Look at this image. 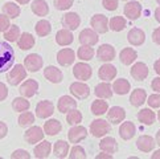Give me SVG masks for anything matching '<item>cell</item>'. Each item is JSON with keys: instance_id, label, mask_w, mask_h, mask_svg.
<instances>
[{"instance_id": "cell-1", "label": "cell", "mask_w": 160, "mask_h": 159, "mask_svg": "<svg viewBox=\"0 0 160 159\" xmlns=\"http://www.w3.org/2000/svg\"><path fill=\"white\" fill-rule=\"evenodd\" d=\"M15 61V52L13 48L8 43L0 40V73L7 72L12 68Z\"/></svg>"}, {"instance_id": "cell-2", "label": "cell", "mask_w": 160, "mask_h": 159, "mask_svg": "<svg viewBox=\"0 0 160 159\" xmlns=\"http://www.w3.org/2000/svg\"><path fill=\"white\" fill-rule=\"evenodd\" d=\"M25 78H27V69H25V66H22L21 64L15 65L7 74L8 84H11L12 86H16V85L21 84L22 80H25Z\"/></svg>"}, {"instance_id": "cell-3", "label": "cell", "mask_w": 160, "mask_h": 159, "mask_svg": "<svg viewBox=\"0 0 160 159\" xmlns=\"http://www.w3.org/2000/svg\"><path fill=\"white\" fill-rule=\"evenodd\" d=\"M110 123H108L106 119H95V121L91 122L90 125V133L94 135L95 138H101L106 135L107 133H110Z\"/></svg>"}, {"instance_id": "cell-4", "label": "cell", "mask_w": 160, "mask_h": 159, "mask_svg": "<svg viewBox=\"0 0 160 159\" xmlns=\"http://www.w3.org/2000/svg\"><path fill=\"white\" fill-rule=\"evenodd\" d=\"M44 65V61L41 59L40 54H36V53H32V54H28L25 60H24V66L25 69H28L29 72L35 73V72H38L40 69L42 68Z\"/></svg>"}, {"instance_id": "cell-5", "label": "cell", "mask_w": 160, "mask_h": 159, "mask_svg": "<svg viewBox=\"0 0 160 159\" xmlns=\"http://www.w3.org/2000/svg\"><path fill=\"white\" fill-rule=\"evenodd\" d=\"M44 131H42V129L41 127H38V126H32L29 127L25 131L24 134V139L27 143H29V145H35L37 143V142H41L44 139Z\"/></svg>"}, {"instance_id": "cell-6", "label": "cell", "mask_w": 160, "mask_h": 159, "mask_svg": "<svg viewBox=\"0 0 160 159\" xmlns=\"http://www.w3.org/2000/svg\"><path fill=\"white\" fill-rule=\"evenodd\" d=\"M90 24L93 27V29L97 33H106L108 29V21L107 18L105 15L98 13V15H94L90 20Z\"/></svg>"}, {"instance_id": "cell-7", "label": "cell", "mask_w": 160, "mask_h": 159, "mask_svg": "<svg viewBox=\"0 0 160 159\" xmlns=\"http://www.w3.org/2000/svg\"><path fill=\"white\" fill-rule=\"evenodd\" d=\"M142 4L139 2H128L124 5V16L128 20H136L142 15Z\"/></svg>"}, {"instance_id": "cell-8", "label": "cell", "mask_w": 160, "mask_h": 159, "mask_svg": "<svg viewBox=\"0 0 160 159\" xmlns=\"http://www.w3.org/2000/svg\"><path fill=\"white\" fill-rule=\"evenodd\" d=\"M91 66L85 64V62H77L76 66L73 68V74L77 80H81V81H88L91 77Z\"/></svg>"}, {"instance_id": "cell-9", "label": "cell", "mask_w": 160, "mask_h": 159, "mask_svg": "<svg viewBox=\"0 0 160 159\" xmlns=\"http://www.w3.org/2000/svg\"><path fill=\"white\" fill-rule=\"evenodd\" d=\"M115 54H117L115 49H114V47L110 44L101 45V47L98 48V50H97V57H98V60L103 61V62L112 61L114 59H115Z\"/></svg>"}, {"instance_id": "cell-10", "label": "cell", "mask_w": 160, "mask_h": 159, "mask_svg": "<svg viewBox=\"0 0 160 159\" xmlns=\"http://www.w3.org/2000/svg\"><path fill=\"white\" fill-rule=\"evenodd\" d=\"M98 33H97L94 29H90V28H86L83 29L81 33H79V43L82 45H89V47H93L98 43Z\"/></svg>"}, {"instance_id": "cell-11", "label": "cell", "mask_w": 160, "mask_h": 159, "mask_svg": "<svg viewBox=\"0 0 160 159\" xmlns=\"http://www.w3.org/2000/svg\"><path fill=\"white\" fill-rule=\"evenodd\" d=\"M70 93L78 100H85L89 97L90 89L88 85L83 82H73L70 85Z\"/></svg>"}, {"instance_id": "cell-12", "label": "cell", "mask_w": 160, "mask_h": 159, "mask_svg": "<svg viewBox=\"0 0 160 159\" xmlns=\"http://www.w3.org/2000/svg\"><path fill=\"white\" fill-rule=\"evenodd\" d=\"M68 137H69V141L72 143H79V142L83 141L88 137V130L83 126H77V125H74V126L69 130V133H68Z\"/></svg>"}, {"instance_id": "cell-13", "label": "cell", "mask_w": 160, "mask_h": 159, "mask_svg": "<svg viewBox=\"0 0 160 159\" xmlns=\"http://www.w3.org/2000/svg\"><path fill=\"white\" fill-rule=\"evenodd\" d=\"M74 60H76V53H74L73 49L65 48L57 53V61L61 66H69L74 62Z\"/></svg>"}, {"instance_id": "cell-14", "label": "cell", "mask_w": 160, "mask_h": 159, "mask_svg": "<svg viewBox=\"0 0 160 159\" xmlns=\"http://www.w3.org/2000/svg\"><path fill=\"white\" fill-rule=\"evenodd\" d=\"M53 111H54V105L48 100L38 102L36 106V115L38 118H42V119L48 118L53 114Z\"/></svg>"}, {"instance_id": "cell-15", "label": "cell", "mask_w": 160, "mask_h": 159, "mask_svg": "<svg viewBox=\"0 0 160 159\" xmlns=\"http://www.w3.org/2000/svg\"><path fill=\"white\" fill-rule=\"evenodd\" d=\"M38 90V84L37 81H35V80H27V81L22 82V85L20 86V94L22 95V97L25 98H29V97H33Z\"/></svg>"}, {"instance_id": "cell-16", "label": "cell", "mask_w": 160, "mask_h": 159, "mask_svg": "<svg viewBox=\"0 0 160 159\" xmlns=\"http://www.w3.org/2000/svg\"><path fill=\"white\" fill-rule=\"evenodd\" d=\"M44 76L49 82H52V84H60L62 80H64V74H62V72L58 69V68H56L53 65H49V66L45 68L44 69Z\"/></svg>"}, {"instance_id": "cell-17", "label": "cell", "mask_w": 160, "mask_h": 159, "mask_svg": "<svg viewBox=\"0 0 160 159\" xmlns=\"http://www.w3.org/2000/svg\"><path fill=\"white\" fill-rule=\"evenodd\" d=\"M79 24H81V18H79L76 12H69L62 18V25L69 31L77 29L79 27Z\"/></svg>"}, {"instance_id": "cell-18", "label": "cell", "mask_w": 160, "mask_h": 159, "mask_svg": "<svg viewBox=\"0 0 160 159\" xmlns=\"http://www.w3.org/2000/svg\"><path fill=\"white\" fill-rule=\"evenodd\" d=\"M77 107V101L72 98L70 95H62L58 100V104H57V109L60 110V113H68L72 109H76Z\"/></svg>"}, {"instance_id": "cell-19", "label": "cell", "mask_w": 160, "mask_h": 159, "mask_svg": "<svg viewBox=\"0 0 160 159\" xmlns=\"http://www.w3.org/2000/svg\"><path fill=\"white\" fill-rule=\"evenodd\" d=\"M107 118H108V121H110L111 123L118 125V123H121V122L124 121L126 111H124L123 107H121V106H114V107H111V109L108 110Z\"/></svg>"}, {"instance_id": "cell-20", "label": "cell", "mask_w": 160, "mask_h": 159, "mask_svg": "<svg viewBox=\"0 0 160 159\" xmlns=\"http://www.w3.org/2000/svg\"><path fill=\"white\" fill-rule=\"evenodd\" d=\"M98 76H99L101 80H103V81H106V82L111 81V80H114V78L117 77V69H115V66L111 65V64H103V65L99 68Z\"/></svg>"}, {"instance_id": "cell-21", "label": "cell", "mask_w": 160, "mask_h": 159, "mask_svg": "<svg viewBox=\"0 0 160 159\" xmlns=\"http://www.w3.org/2000/svg\"><path fill=\"white\" fill-rule=\"evenodd\" d=\"M131 76H132L136 81H143L148 76V68L144 62H136L134 66L131 68Z\"/></svg>"}, {"instance_id": "cell-22", "label": "cell", "mask_w": 160, "mask_h": 159, "mask_svg": "<svg viewBox=\"0 0 160 159\" xmlns=\"http://www.w3.org/2000/svg\"><path fill=\"white\" fill-rule=\"evenodd\" d=\"M127 40H128V43L131 45H135V47H138V45H142L143 43H144L146 35H144V32H143L140 28H132V29L128 32Z\"/></svg>"}, {"instance_id": "cell-23", "label": "cell", "mask_w": 160, "mask_h": 159, "mask_svg": "<svg viewBox=\"0 0 160 159\" xmlns=\"http://www.w3.org/2000/svg\"><path fill=\"white\" fill-rule=\"evenodd\" d=\"M155 145H156L155 141H153V138L150 137V135H142V137H139L138 141H136V147L143 152H150L151 150H153Z\"/></svg>"}, {"instance_id": "cell-24", "label": "cell", "mask_w": 160, "mask_h": 159, "mask_svg": "<svg viewBox=\"0 0 160 159\" xmlns=\"http://www.w3.org/2000/svg\"><path fill=\"white\" fill-rule=\"evenodd\" d=\"M73 33L72 31L66 29V28H64V29H60L58 32H57L56 35V41L58 45H61V47H66V45H70L73 43Z\"/></svg>"}, {"instance_id": "cell-25", "label": "cell", "mask_w": 160, "mask_h": 159, "mask_svg": "<svg viewBox=\"0 0 160 159\" xmlns=\"http://www.w3.org/2000/svg\"><path fill=\"white\" fill-rule=\"evenodd\" d=\"M135 133H136V127L132 122H123L121 127H119V135L124 141L131 139L135 135Z\"/></svg>"}, {"instance_id": "cell-26", "label": "cell", "mask_w": 160, "mask_h": 159, "mask_svg": "<svg viewBox=\"0 0 160 159\" xmlns=\"http://www.w3.org/2000/svg\"><path fill=\"white\" fill-rule=\"evenodd\" d=\"M50 150H52V145H50V142L41 141V143H38L35 147V151H33V154H35V156L38 158V159H44V158H48L49 156Z\"/></svg>"}, {"instance_id": "cell-27", "label": "cell", "mask_w": 160, "mask_h": 159, "mask_svg": "<svg viewBox=\"0 0 160 159\" xmlns=\"http://www.w3.org/2000/svg\"><path fill=\"white\" fill-rule=\"evenodd\" d=\"M94 93L97 97H99V98H110L112 95V86L108 82L103 81L95 86Z\"/></svg>"}, {"instance_id": "cell-28", "label": "cell", "mask_w": 160, "mask_h": 159, "mask_svg": "<svg viewBox=\"0 0 160 159\" xmlns=\"http://www.w3.org/2000/svg\"><path fill=\"white\" fill-rule=\"evenodd\" d=\"M138 59V53L132 48H124L121 53H119V60L124 65H131L132 62Z\"/></svg>"}, {"instance_id": "cell-29", "label": "cell", "mask_w": 160, "mask_h": 159, "mask_svg": "<svg viewBox=\"0 0 160 159\" xmlns=\"http://www.w3.org/2000/svg\"><path fill=\"white\" fill-rule=\"evenodd\" d=\"M146 98H147V93L144 89H135L130 95V102L132 106L139 107L146 102Z\"/></svg>"}, {"instance_id": "cell-30", "label": "cell", "mask_w": 160, "mask_h": 159, "mask_svg": "<svg viewBox=\"0 0 160 159\" xmlns=\"http://www.w3.org/2000/svg\"><path fill=\"white\" fill-rule=\"evenodd\" d=\"M61 129H62L61 122L57 121V119H49L44 125V131L49 137H54L56 134H58L61 131Z\"/></svg>"}, {"instance_id": "cell-31", "label": "cell", "mask_w": 160, "mask_h": 159, "mask_svg": "<svg viewBox=\"0 0 160 159\" xmlns=\"http://www.w3.org/2000/svg\"><path fill=\"white\" fill-rule=\"evenodd\" d=\"M130 89H131V85L127 80H124V78L115 80V82L112 84V92H115L119 95L127 94L130 92Z\"/></svg>"}, {"instance_id": "cell-32", "label": "cell", "mask_w": 160, "mask_h": 159, "mask_svg": "<svg viewBox=\"0 0 160 159\" xmlns=\"http://www.w3.org/2000/svg\"><path fill=\"white\" fill-rule=\"evenodd\" d=\"M18 45L21 50H28L31 49L33 45H35V37H33L31 33L24 32L22 35H20V37L18 38Z\"/></svg>"}, {"instance_id": "cell-33", "label": "cell", "mask_w": 160, "mask_h": 159, "mask_svg": "<svg viewBox=\"0 0 160 159\" xmlns=\"http://www.w3.org/2000/svg\"><path fill=\"white\" fill-rule=\"evenodd\" d=\"M99 149L102 151H106V152H110V154H114V152H117V150H118V143H117V141L114 139L112 137H107V138H103V139L101 141Z\"/></svg>"}, {"instance_id": "cell-34", "label": "cell", "mask_w": 160, "mask_h": 159, "mask_svg": "<svg viewBox=\"0 0 160 159\" xmlns=\"http://www.w3.org/2000/svg\"><path fill=\"white\" fill-rule=\"evenodd\" d=\"M53 151H54V156L61 158V159L65 158V156H68V154H69V143L65 141H62V139L57 141L54 143Z\"/></svg>"}, {"instance_id": "cell-35", "label": "cell", "mask_w": 160, "mask_h": 159, "mask_svg": "<svg viewBox=\"0 0 160 159\" xmlns=\"http://www.w3.org/2000/svg\"><path fill=\"white\" fill-rule=\"evenodd\" d=\"M3 12H4V15H7L9 19H16L20 16V7L12 2H7L3 5Z\"/></svg>"}, {"instance_id": "cell-36", "label": "cell", "mask_w": 160, "mask_h": 159, "mask_svg": "<svg viewBox=\"0 0 160 159\" xmlns=\"http://www.w3.org/2000/svg\"><path fill=\"white\" fill-rule=\"evenodd\" d=\"M32 12L37 16H47L49 12V7L44 0H33L32 3Z\"/></svg>"}, {"instance_id": "cell-37", "label": "cell", "mask_w": 160, "mask_h": 159, "mask_svg": "<svg viewBox=\"0 0 160 159\" xmlns=\"http://www.w3.org/2000/svg\"><path fill=\"white\" fill-rule=\"evenodd\" d=\"M155 118H156L155 113H153L150 107H148V109H142L138 113V119L144 125H152L155 122Z\"/></svg>"}, {"instance_id": "cell-38", "label": "cell", "mask_w": 160, "mask_h": 159, "mask_svg": "<svg viewBox=\"0 0 160 159\" xmlns=\"http://www.w3.org/2000/svg\"><path fill=\"white\" fill-rule=\"evenodd\" d=\"M126 25H127V21H126V19L122 18V16H115V18H112L110 21H108V28L114 32L123 31L126 28Z\"/></svg>"}, {"instance_id": "cell-39", "label": "cell", "mask_w": 160, "mask_h": 159, "mask_svg": "<svg viewBox=\"0 0 160 159\" xmlns=\"http://www.w3.org/2000/svg\"><path fill=\"white\" fill-rule=\"evenodd\" d=\"M107 110H108V105L106 101L97 100L91 104V113H93L94 115H103Z\"/></svg>"}, {"instance_id": "cell-40", "label": "cell", "mask_w": 160, "mask_h": 159, "mask_svg": "<svg viewBox=\"0 0 160 159\" xmlns=\"http://www.w3.org/2000/svg\"><path fill=\"white\" fill-rule=\"evenodd\" d=\"M29 106H31L29 101H27V98L22 97V95H21V97L15 98V100L12 101V109H13L15 111L22 113V111H25V110L29 109Z\"/></svg>"}, {"instance_id": "cell-41", "label": "cell", "mask_w": 160, "mask_h": 159, "mask_svg": "<svg viewBox=\"0 0 160 159\" xmlns=\"http://www.w3.org/2000/svg\"><path fill=\"white\" fill-rule=\"evenodd\" d=\"M35 29H36V33L38 36H48L50 32H52V25H50V23L48 20H40L36 27H35Z\"/></svg>"}, {"instance_id": "cell-42", "label": "cell", "mask_w": 160, "mask_h": 159, "mask_svg": "<svg viewBox=\"0 0 160 159\" xmlns=\"http://www.w3.org/2000/svg\"><path fill=\"white\" fill-rule=\"evenodd\" d=\"M77 56L79 60L82 61H89L94 57V49L89 47V45H82L81 48H78V52H77Z\"/></svg>"}, {"instance_id": "cell-43", "label": "cell", "mask_w": 160, "mask_h": 159, "mask_svg": "<svg viewBox=\"0 0 160 159\" xmlns=\"http://www.w3.org/2000/svg\"><path fill=\"white\" fill-rule=\"evenodd\" d=\"M20 37V28L18 25H9V28L4 32V38L7 41L15 43L18 41V38Z\"/></svg>"}, {"instance_id": "cell-44", "label": "cell", "mask_w": 160, "mask_h": 159, "mask_svg": "<svg viewBox=\"0 0 160 159\" xmlns=\"http://www.w3.org/2000/svg\"><path fill=\"white\" fill-rule=\"evenodd\" d=\"M35 122V115H33V113L31 111H22L21 114L19 115V125L21 127H28L31 126V125Z\"/></svg>"}, {"instance_id": "cell-45", "label": "cell", "mask_w": 160, "mask_h": 159, "mask_svg": "<svg viewBox=\"0 0 160 159\" xmlns=\"http://www.w3.org/2000/svg\"><path fill=\"white\" fill-rule=\"evenodd\" d=\"M82 121V114L81 111H78L77 109H72L70 111H68V115H66V122L74 126V125H78L79 122Z\"/></svg>"}, {"instance_id": "cell-46", "label": "cell", "mask_w": 160, "mask_h": 159, "mask_svg": "<svg viewBox=\"0 0 160 159\" xmlns=\"http://www.w3.org/2000/svg\"><path fill=\"white\" fill-rule=\"evenodd\" d=\"M69 158L70 159H86L88 155H86V152H85L83 147H81V146H74L73 149L70 150Z\"/></svg>"}, {"instance_id": "cell-47", "label": "cell", "mask_w": 160, "mask_h": 159, "mask_svg": "<svg viewBox=\"0 0 160 159\" xmlns=\"http://www.w3.org/2000/svg\"><path fill=\"white\" fill-rule=\"evenodd\" d=\"M53 4L58 11H66L73 5V0H54Z\"/></svg>"}, {"instance_id": "cell-48", "label": "cell", "mask_w": 160, "mask_h": 159, "mask_svg": "<svg viewBox=\"0 0 160 159\" xmlns=\"http://www.w3.org/2000/svg\"><path fill=\"white\" fill-rule=\"evenodd\" d=\"M147 104L150 107H153V109L160 107V94H151L150 97H148Z\"/></svg>"}, {"instance_id": "cell-49", "label": "cell", "mask_w": 160, "mask_h": 159, "mask_svg": "<svg viewBox=\"0 0 160 159\" xmlns=\"http://www.w3.org/2000/svg\"><path fill=\"white\" fill-rule=\"evenodd\" d=\"M11 158L12 159H29L31 155H29V152H28L27 150H15L12 154H11Z\"/></svg>"}, {"instance_id": "cell-50", "label": "cell", "mask_w": 160, "mask_h": 159, "mask_svg": "<svg viewBox=\"0 0 160 159\" xmlns=\"http://www.w3.org/2000/svg\"><path fill=\"white\" fill-rule=\"evenodd\" d=\"M9 18L4 13H0V32H5L9 28Z\"/></svg>"}, {"instance_id": "cell-51", "label": "cell", "mask_w": 160, "mask_h": 159, "mask_svg": "<svg viewBox=\"0 0 160 159\" xmlns=\"http://www.w3.org/2000/svg\"><path fill=\"white\" fill-rule=\"evenodd\" d=\"M102 5L107 11H115L118 8V0H102Z\"/></svg>"}, {"instance_id": "cell-52", "label": "cell", "mask_w": 160, "mask_h": 159, "mask_svg": "<svg viewBox=\"0 0 160 159\" xmlns=\"http://www.w3.org/2000/svg\"><path fill=\"white\" fill-rule=\"evenodd\" d=\"M7 95H8L7 86H5L3 82H0V101H4L5 98H7Z\"/></svg>"}, {"instance_id": "cell-53", "label": "cell", "mask_w": 160, "mask_h": 159, "mask_svg": "<svg viewBox=\"0 0 160 159\" xmlns=\"http://www.w3.org/2000/svg\"><path fill=\"white\" fill-rule=\"evenodd\" d=\"M151 86H152V90H155L156 93H160V77H156L152 80Z\"/></svg>"}, {"instance_id": "cell-54", "label": "cell", "mask_w": 160, "mask_h": 159, "mask_svg": "<svg viewBox=\"0 0 160 159\" xmlns=\"http://www.w3.org/2000/svg\"><path fill=\"white\" fill-rule=\"evenodd\" d=\"M8 133V127H7V125H5L4 122L0 121V139H3L5 135H7Z\"/></svg>"}, {"instance_id": "cell-55", "label": "cell", "mask_w": 160, "mask_h": 159, "mask_svg": "<svg viewBox=\"0 0 160 159\" xmlns=\"http://www.w3.org/2000/svg\"><path fill=\"white\" fill-rule=\"evenodd\" d=\"M152 40H153V43H155V44L160 45V27L156 28V29L153 31V33H152Z\"/></svg>"}, {"instance_id": "cell-56", "label": "cell", "mask_w": 160, "mask_h": 159, "mask_svg": "<svg viewBox=\"0 0 160 159\" xmlns=\"http://www.w3.org/2000/svg\"><path fill=\"white\" fill-rule=\"evenodd\" d=\"M95 159H112V154H110V152H106V151H102L101 154H98L95 156Z\"/></svg>"}, {"instance_id": "cell-57", "label": "cell", "mask_w": 160, "mask_h": 159, "mask_svg": "<svg viewBox=\"0 0 160 159\" xmlns=\"http://www.w3.org/2000/svg\"><path fill=\"white\" fill-rule=\"evenodd\" d=\"M153 69H155V72L160 76V59L155 62V65H153Z\"/></svg>"}, {"instance_id": "cell-58", "label": "cell", "mask_w": 160, "mask_h": 159, "mask_svg": "<svg viewBox=\"0 0 160 159\" xmlns=\"http://www.w3.org/2000/svg\"><path fill=\"white\" fill-rule=\"evenodd\" d=\"M155 19H156L158 23H160V7H158L155 9Z\"/></svg>"}, {"instance_id": "cell-59", "label": "cell", "mask_w": 160, "mask_h": 159, "mask_svg": "<svg viewBox=\"0 0 160 159\" xmlns=\"http://www.w3.org/2000/svg\"><path fill=\"white\" fill-rule=\"evenodd\" d=\"M151 158H152V159H160V150H158V151L153 152Z\"/></svg>"}, {"instance_id": "cell-60", "label": "cell", "mask_w": 160, "mask_h": 159, "mask_svg": "<svg viewBox=\"0 0 160 159\" xmlns=\"http://www.w3.org/2000/svg\"><path fill=\"white\" fill-rule=\"evenodd\" d=\"M156 143L160 146V130H159V131L156 133Z\"/></svg>"}, {"instance_id": "cell-61", "label": "cell", "mask_w": 160, "mask_h": 159, "mask_svg": "<svg viewBox=\"0 0 160 159\" xmlns=\"http://www.w3.org/2000/svg\"><path fill=\"white\" fill-rule=\"evenodd\" d=\"M16 2H18L19 4H28L31 0H16Z\"/></svg>"}, {"instance_id": "cell-62", "label": "cell", "mask_w": 160, "mask_h": 159, "mask_svg": "<svg viewBox=\"0 0 160 159\" xmlns=\"http://www.w3.org/2000/svg\"><path fill=\"white\" fill-rule=\"evenodd\" d=\"M158 118H159V121H160V111H159V114H158Z\"/></svg>"}, {"instance_id": "cell-63", "label": "cell", "mask_w": 160, "mask_h": 159, "mask_svg": "<svg viewBox=\"0 0 160 159\" xmlns=\"http://www.w3.org/2000/svg\"><path fill=\"white\" fill-rule=\"evenodd\" d=\"M156 2H158V3H159V4H160V0H156Z\"/></svg>"}, {"instance_id": "cell-64", "label": "cell", "mask_w": 160, "mask_h": 159, "mask_svg": "<svg viewBox=\"0 0 160 159\" xmlns=\"http://www.w3.org/2000/svg\"><path fill=\"white\" fill-rule=\"evenodd\" d=\"M123 2H127V0H123Z\"/></svg>"}]
</instances>
